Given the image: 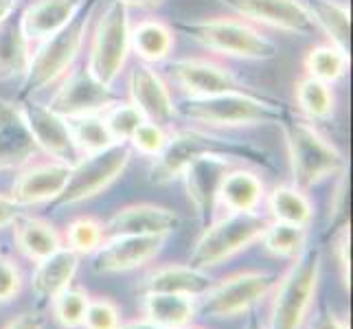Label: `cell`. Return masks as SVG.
Wrapping results in <instances>:
<instances>
[{
    "label": "cell",
    "instance_id": "6da1fadb",
    "mask_svg": "<svg viewBox=\"0 0 353 329\" xmlns=\"http://www.w3.org/2000/svg\"><path fill=\"white\" fill-rule=\"evenodd\" d=\"M176 114L202 128H254L281 126L290 117L285 103L257 97L248 90H233L211 97H187L176 106Z\"/></svg>",
    "mask_w": 353,
    "mask_h": 329
},
{
    "label": "cell",
    "instance_id": "7a4b0ae2",
    "mask_svg": "<svg viewBox=\"0 0 353 329\" xmlns=\"http://www.w3.org/2000/svg\"><path fill=\"white\" fill-rule=\"evenodd\" d=\"M176 29L185 33L191 42L204 51L217 55L268 62L276 57V44L241 18H206V20H180Z\"/></svg>",
    "mask_w": 353,
    "mask_h": 329
},
{
    "label": "cell",
    "instance_id": "3957f363",
    "mask_svg": "<svg viewBox=\"0 0 353 329\" xmlns=\"http://www.w3.org/2000/svg\"><path fill=\"white\" fill-rule=\"evenodd\" d=\"M288 158L294 185L307 191L323 180L347 172V161L332 141L312 126V121L288 117L283 123Z\"/></svg>",
    "mask_w": 353,
    "mask_h": 329
},
{
    "label": "cell",
    "instance_id": "277c9868",
    "mask_svg": "<svg viewBox=\"0 0 353 329\" xmlns=\"http://www.w3.org/2000/svg\"><path fill=\"white\" fill-rule=\"evenodd\" d=\"M204 154H228L237 161H250L254 165L270 167V158L265 152H259L237 141H228L217 137V134L204 132V130H178L169 134L165 150L154 158L152 167V182L165 185L182 176L185 167Z\"/></svg>",
    "mask_w": 353,
    "mask_h": 329
},
{
    "label": "cell",
    "instance_id": "5b68a950",
    "mask_svg": "<svg viewBox=\"0 0 353 329\" xmlns=\"http://www.w3.org/2000/svg\"><path fill=\"white\" fill-rule=\"evenodd\" d=\"M94 5H97V0H88L68 27L55 33L53 38L40 42V46L35 48V53H31L27 72L22 75L24 77L22 92H20L22 99H27V97L35 92H42L44 88L53 86L55 81L64 79V75H68V70L72 68L75 59L81 53Z\"/></svg>",
    "mask_w": 353,
    "mask_h": 329
},
{
    "label": "cell",
    "instance_id": "8992f818",
    "mask_svg": "<svg viewBox=\"0 0 353 329\" xmlns=\"http://www.w3.org/2000/svg\"><path fill=\"white\" fill-rule=\"evenodd\" d=\"M321 283V252L305 248L292 259L290 268L279 279L270 303L268 329H303L312 312Z\"/></svg>",
    "mask_w": 353,
    "mask_h": 329
},
{
    "label": "cell",
    "instance_id": "52a82bcc",
    "mask_svg": "<svg viewBox=\"0 0 353 329\" xmlns=\"http://www.w3.org/2000/svg\"><path fill=\"white\" fill-rule=\"evenodd\" d=\"M268 226L263 215L254 213H228L213 224H206L204 233L196 241L191 252L189 266L209 270L235 257L237 252L246 250L254 241H259L261 233Z\"/></svg>",
    "mask_w": 353,
    "mask_h": 329
},
{
    "label": "cell",
    "instance_id": "ba28073f",
    "mask_svg": "<svg viewBox=\"0 0 353 329\" xmlns=\"http://www.w3.org/2000/svg\"><path fill=\"white\" fill-rule=\"evenodd\" d=\"M130 16L128 7L108 0L97 18L88 48V72L105 86H112L130 55Z\"/></svg>",
    "mask_w": 353,
    "mask_h": 329
},
{
    "label": "cell",
    "instance_id": "9c48e42d",
    "mask_svg": "<svg viewBox=\"0 0 353 329\" xmlns=\"http://www.w3.org/2000/svg\"><path fill=\"white\" fill-rule=\"evenodd\" d=\"M130 161L132 150L128 143H112L101 152L81 156V161L70 165L68 182L55 204H79L97 198L123 176Z\"/></svg>",
    "mask_w": 353,
    "mask_h": 329
},
{
    "label": "cell",
    "instance_id": "30bf717a",
    "mask_svg": "<svg viewBox=\"0 0 353 329\" xmlns=\"http://www.w3.org/2000/svg\"><path fill=\"white\" fill-rule=\"evenodd\" d=\"M272 283V275L261 270L235 272L204 292L198 303V312L209 319H235L239 314L250 312L270 295Z\"/></svg>",
    "mask_w": 353,
    "mask_h": 329
},
{
    "label": "cell",
    "instance_id": "8fae6325",
    "mask_svg": "<svg viewBox=\"0 0 353 329\" xmlns=\"http://www.w3.org/2000/svg\"><path fill=\"white\" fill-rule=\"evenodd\" d=\"M217 3L235 11L246 22L263 24L301 38H310L319 29L307 5H303L301 0H217Z\"/></svg>",
    "mask_w": 353,
    "mask_h": 329
},
{
    "label": "cell",
    "instance_id": "7c38bea8",
    "mask_svg": "<svg viewBox=\"0 0 353 329\" xmlns=\"http://www.w3.org/2000/svg\"><path fill=\"white\" fill-rule=\"evenodd\" d=\"M117 101L119 97L112 86H105L92 77L88 68H79L72 70L70 75H64V81L59 83L48 108L66 119L79 114H101Z\"/></svg>",
    "mask_w": 353,
    "mask_h": 329
},
{
    "label": "cell",
    "instance_id": "4fadbf2b",
    "mask_svg": "<svg viewBox=\"0 0 353 329\" xmlns=\"http://www.w3.org/2000/svg\"><path fill=\"white\" fill-rule=\"evenodd\" d=\"M167 235H117L101 241L92 255V268L99 275L130 272L150 263L163 252Z\"/></svg>",
    "mask_w": 353,
    "mask_h": 329
},
{
    "label": "cell",
    "instance_id": "5bb4252c",
    "mask_svg": "<svg viewBox=\"0 0 353 329\" xmlns=\"http://www.w3.org/2000/svg\"><path fill=\"white\" fill-rule=\"evenodd\" d=\"M235 161L237 158L228 154H204L196 161H191L180 176L185 180L189 202L193 204L204 226L213 217L217 206V191H220L222 180L228 169L235 165Z\"/></svg>",
    "mask_w": 353,
    "mask_h": 329
},
{
    "label": "cell",
    "instance_id": "9a60e30c",
    "mask_svg": "<svg viewBox=\"0 0 353 329\" xmlns=\"http://www.w3.org/2000/svg\"><path fill=\"white\" fill-rule=\"evenodd\" d=\"M167 75L187 97H211L246 90L226 66L204 57L176 59L167 66Z\"/></svg>",
    "mask_w": 353,
    "mask_h": 329
},
{
    "label": "cell",
    "instance_id": "2e32d148",
    "mask_svg": "<svg viewBox=\"0 0 353 329\" xmlns=\"http://www.w3.org/2000/svg\"><path fill=\"white\" fill-rule=\"evenodd\" d=\"M20 112L24 117V123H27L35 148L42 150L46 156H51L53 161H62L70 163L72 158L77 156L75 145L70 141V132L66 126V119L62 114H57L55 110L48 106H42L33 99H22L20 103Z\"/></svg>",
    "mask_w": 353,
    "mask_h": 329
},
{
    "label": "cell",
    "instance_id": "e0dca14e",
    "mask_svg": "<svg viewBox=\"0 0 353 329\" xmlns=\"http://www.w3.org/2000/svg\"><path fill=\"white\" fill-rule=\"evenodd\" d=\"M130 97L134 108L143 114L145 121L156 126H169L176 117V103L172 99L167 81L161 77L152 64H137L130 72Z\"/></svg>",
    "mask_w": 353,
    "mask_h": 329
},
{
    "label": "cell",
    "instance_id": "ac0fdd59",
    "mask_svg": "<svg viewBox=\"0 0 353 329\" xmlns=\"http://www.w3.org/2000/svg\"><path fill=\"white\" fill-rule=\"evenodd\" d=\"M70 176V163L48 161V163H33L20 169L14 185H11V200L16 204L35 206L55 202L59 193L64 191Z\"/></svg>",
    "mask_w": 353,
    "mask_h": 329
},
{
    "label": "cell",
    "instance_id": "d6986e66",
    "mask_svg": "<svg viewBox=\"0 0 353 329\" xmlns=\"http://www.w3.org/2000/svg\"><path fill=\"white\" fill-rule=\"evenodd\" d=\"M180 226V215L161 204L139 202L119 209L103 224V239L117 235H172Z\"/></svg>",
    "mask_w": 353,
    "mask_h": 329
},
{
    "label": "cell",
    "instance_id": "ffe728a7",
    "mask_svg": "<svg viewBox=\"0 0 353 329\" xmlns=\"http://www.w3.org/2000/svg\"><path fill=\"white\" fill-rule=\"evenodd\" d=\"M86 3L88 0H33L22 11L20 27L31 44H40L68 27Z\"/></svg>",
    "mask_w": 353,
    "mask_h": 329
},
{
    "label": "cell",
    "instance_id": "44dd1931",
    "mask_svg": "<svg viewBox=\"0 0 353 329\" xmlns=\"http://www.w3.org/2000/svg\"><path fill=\"white\" fill-rule=\"evenodd\" d=\"M35 152L38 148H35L31 132L24 123L20 106L0 99V165L3 169L29 165Z\"/></svg>",
    "mask_w": 353,
    "mask_h": 329
},
{
    "label": "cell",
    "instance_id": "7402d4cb",
    "mask_svg": "<svg viewBox=\"0 0 353 329\" xmlns=\"http://www.w3.org/2000/svg\"><path fill=\"white\" fill-rule=\"evenodd\" d=\"M213 286L211 277L206 270L193 266H180L169 263L152 270L143 279L141 290L143 295H152V292H165V295H187V297H202L206 290Z\"/></svg>",
    "mask_w": 353,
    "mask_h": 329
},
{
    "label": "cell",
    "instance_id": "603a6c76",
    "mask_svg": "<svg viewBox=\"0 0 353 329\" xmlns=\"http://www.w3.org/2000/svg\"><path fill=\"white\" fill-rule=\"evenodd\" d=\"M79 255L70 250L68 246H62L46 259L38 261V268L31 277L33 295L40 301H53L59 292H64L68 286H72L79 270Z\"/></svg>",
    "mask_w": 353,
    "mask_h": 329
},
{
    "label": "cell",
    "instance_id": "cb8c5ba5",
    "mask_svg": "<svg viewBox=\"0 0 353 329\" xmlns=\"http://www.w3.org/2000/svg\"><path fill=\"white\" fill-rule=\"evenodd\" d=\"M265 198V185L257 172L243 167H230L220 191H217V204L224 206L228 213H254Z\"/></svg>",
    "mask_w": 353,
    "mask_h": 329
},
{
    "label": "cell",
    "instance_id": "d4e9b609",
    "mask_svg": "<svg viewBox=\"0 0 353 329\" xmlns=\"http://www.w3.org/2000/svg\"><path fill=\"white\" fill-rule=\"evenodd\" d=\"M11 226H14V239L18 250L33 263L46 259L48 255H53L64 246V239L57 233V228L42 217H31L22 213Z\"/></svg>",
    "mask_w": 353,
    "mask_h": 329
},
{
    "label": "cell",
    "instance_id": "484cf974",
    "mask_svg": "<svg viewBox=\"0 0 353 329\" xmlns=\"http://www.w3.org/2000/svg\"><path fill=\"white\" fill-rule=\"evenodd\" d=\"M145 319L163 329H180L191 325L198 314V299L187 295H165L152 292L143 299Z\"/></svg>",
    "mask_w": 353,
    "mask_h": 329
},
{
    "label": "cell",
    "instance_id": "4316f807",
    "mask_svg": "<svg viewBox=\"0 0 353 329\" xmlns=\"http://www.w3.org/2000/svg\"><path fill=\"white\" fill-rule=\"evenodd\" d=\"M130 48L143 64H161L174 48V29L163 20H143L130 29Z\"/></svg>",
    "mask_w": 353,
    "mask_h": 329
},
{
    "label": "cell",
    "instance_id": "83f0119b",
    "mask_svg": "<svg viewBox=\"0 0 353 329\" xmlns=\"http://www.w3.org/2000/svg\"><path fill=\"white\" fill-rule=\"evenodd\" d=\"M31 59V42L27 40L20 18L0 22V81L22 77Z\"/></svg>",
    "mask_w": 353,
    "mask_h": 329
},
{
    "label": "cell",
    "instance_id": "f1b7e54d",
    "mask_svg": "<svg viewBox=\"0 0 353 329\" xmlns=\"http://www.w3.org/2000/svg\"><path fill=\"white\" fill-rule=\"evenodd\" d=\"M268 209L274 222H288L307 228L314 219V204L296 185H279L268 196Z\"/></svg>",
    "mask_w": 353,
    "mask_h": 329
},
{
    "label": "cell",
    "instance_id": "f546056e",
    "mask_svg": "<svg viewBox=\"0 0 353 329\" xmlns=\"http://www.w3.org/2000/svg\"><path fill=\"white\" fill-rule=\"evenodd\" d=\"M66 126L70 132V141L75 145V152L81 156L101 152L114 143L112 134L103 121V112L101 114L66 117Z\"/></svg>",
    "mask_w": 353,
    "mask_h": 329
},
{
    "label": "cell",
    "instance_id": "4dcf8cb0",
    "mask_svg": "<svg viewBox=\"0 0 353 329\" xmlns=\"http://www.w3.org/2000/svg\"><path fill=\"white\" fill-rule=\"evenodd\" d=\"M294 97L301 114L310 121H325L336 110V92L332 83H325L314 77H301L294 86Z\"/></svg>",
    "mask_w": 353,
    "mask_h": 329
},
{
    "label": "cell",
    "instance_id": "1f68e13d",
    "mask_svg": "<svg viewBox=\"0 0 353 329\" xmlns=\"http://www.w3.org/2000/svg\"><path fill=\"white\" fill-rule=\"evenodd\" d=\"M307 9L316 27H321L327 38H330V44L349 53V7L343 3H336V0H310Z\"/></svg>",
    "mask_w": 353,
    "mask_h": 329
},
{
    "label": "cell",
    "instance_id": "d6a6232c",
    "mask_svg": "<svg viewBox=\"0 0 353 329\" xmlns=\"http://www.w3.org/2000/svg\"><path fill=\"white\" fill-rule=\"evenodd\" d=\"M259 241L276 259H294L307 248V228L288 222H268Z\"/></svg>",
    "mask_w": 353,
    "mask_h": 329
},
{
    "label": "cell",
    "instance_id": "836d02e7",
    "mask_svg": "<svg viewBox=\"0 0 353 329\" xmlns=\"http://www.w3.org/2000/svg\"><path fill=\"white\" fill-rule=\"evenodd\" d=\"M305 75L321 79L325 83H336L338 79H343L349 70V53L338 48L334 44H319L312 46L305 59Z\"/></svg>",
    "mask_w": 353,
    "mask_h": 329
},
{
    "label": "cell",
    "instance_id": "e575fe53",
    "mask_svg": "<svg viewBox=\"0 0 353 329\" xmlns=\"http://www.w3.org/2000/svg\"><path fill=\"white\" fill-rule=\"evenodd\" d=\"M90 295L83 288L68 286L64 292L51 301L53 303V319L62 329H79L83 323V314H86Z\"/></svg>",
    "mask_w": 353,
    "mask_h": 329
},
{
    "label": "cell",
    "instance_id": "d590c367",
    "mask_svg": "<svg viewBox=\"0 0 353 329\" xmlns=\"http://www.w3.org/2000/svg\"><path fill=\"white\" fill-rule=\"evenodd\" d=\"M64 246L75 250L79 257L81 255H92L103 241V224L94 217H77L66 226L64 233Z\"/></svg>",
    "mask_w": 353,
    "mask_h": 329
},
{
    "label": "cell",
    "instance_id": "8d00e7d4",
    "mask_svg": "<svg viewBox=\"0 0 353 329\" xmlns=\"http://www.w3.org/2000/svg\"><path fill=\"white\" fill-rule=\"evenodd\" d=\"M103 121H105L108 130H110L114 143H128L134 130H137L145 119L139 110L134 108V103L117 101L114 106H110L103 112Z\"/></svg>",
    "mask_w": 353,
    "mask_h": 329
},
{
    "label": "cell",
    "instance_id": "74e56055",
    "mask_svg": "<svg viewBox=\"0 0 353 329\" xmlns=\"http://www.w3.org/2000/svg\"><path fill=\"white\" fill-rule=\"evenodd\" d=\"M167 139L169 134L165 132L163 126H156V123H150V121H143V123L134 130V134L130 137L128 145L132 150H137L139 154L143 156H150V158H156L165 150L167 145Z\"/></svg>",
    "mask_w": 353,
    "mask_h": 329
},
{
    "label": "cell",
    "instance_id": "f35d334b",
    "mask_svg": "<svg viewBox=\"0 0 353 329\" xmlns=\"http://www.w3.org/2000/svg\"><path fill=\"white\" fill-rule=\"evenodd\" d=\"M121 325V310L114 301L99 297L90 299L86 314H83V329H119Z\"/></svg>",
    "mask_w": 353,
    "mask_h": 329
},
{
    "label": "cell",
    "instance_id": "ab89813d",
    "mask_svg": "<svg viewBox=\"0 0 353 329\" xmlns=\"http://www.w3.org/2000/svg\"><path fill=\"white\" fill-rule=\"evenodd\" d=\"M22 290V272L20 268L9 259L7 255H0V303H9L16 299Z\"/></svg>",
    "mask_w": 353,
    "mask_h": 329
},
{
    "label": "cell",
    "instance_id": "60d3db41",
    "mask_svg": "<svg viewBox=\"0 0 353 329\" xmlns=\"http://www.w3.org/2000/svg\"><path fill=\"white\" fill-rule=\"evenodd\" d=\"M336 259L340 268V277H343V283L349 288V222H343V228L336 237Z\"/></svg>",
    "mask_w": 353,
    "mask_h": 329
},
{
    "label": "cell",
    "instance_id": "b9f144b4",
    "mask_svg": "<svg viewBox=\"0 0 353 329\" xmlns=\"http://www.w3.org/2000/svg\"><path fill=\"white\" fill-rule=\"evenodd\" d=\"M347 209V178L345 174L338 176V185L332 193V200H330V222L336 224L338 217L345 215Z\"/></svg>",
    "mask_w": 353,
    "mask_h": 329
},
{
    "label": "cell",
    "instance_id": "7bdbcfd3",
    "mask_svg": "<svg viewBox=\"0 0 353 329\" xmlns=\"http://www.w3.org/2000/svg\"><path fill=\"white\" fill-rule=\"evenodd\" d=\"M20 215H22V206L11 200V196H3L0 193V230L14 224Z\"/></svg>",
    "mask_w": 353,
    "mask_h": 329
},
{
    "label": "cell",
    "instance_id": "ee69618b",
    "mask_svg": "<svg viewBox=\"0 0 353 329\" xmlns=\"http://www.w3.org/2000/svg\"><path fill=\"white\" fill-rule=\"evenodd\" d=\"M310 329H349V323L343 316L334 314L332 310H323L316 314V319L312 321Z\"/></svg>",
    "mask_w": 353,
    "mask_h": 329
},
{
    "label": "cell",
    "instance_id": "f6af8a7d",
    "mask_svg": "<svg viewBox=\"0 0 353 329\" xmlns=\"http://www.w3.org/2000/svg\"><path fill=\"white\" fill-rule=\"evenodd\" d=\"M3 329H42V323L33 314H20L16 319H11Z\"/></svg>",
    "mask_w": 353,
    "mask_h": 329
},
{
    "label": "cell",
    "instance_id": "bcb514c9",
    "mask_svg": "<svg viewBox=\"0 0 353 329\" xmlns=\"http://www.w3.org/2000/svg\"><path fill=\"white\" fill-rule=\"evenodd\" d=\"M117 3L125 5L128 9L130 7H141V9H152V7H158L163 3V0H117Z\"/></svg>",
    "mask_w": 353,
    "mask_h": 329
},
{
    "label": "cell",
    "instance_id": "7dc6e473",
    "mask_svg": "<svg viewBox=\"0 0 353 329\" xmlns=\"http://www.w3.org/2000/svg\"><path fill=\"white\" fill-rule=\"evenodd\" d=\"M119 329H163V327L154 325V323L148 321V319H139V321H130V323L119 325Z\"/></svg>",
    "mask_w": 353,
    "mask_h": 329
},
{
    "label": "cell",
    "instance_id": "c3c4849f",
    "mask_svg": "<svg viewBox=\"0 0 353 329\" xmlns=\"http://www.w3.org/2000/svg\"><path fill=\"white\" fill-rule=\"evenodd\" d=\"M20 0H0V22H5L7 18H11L14 9L18 7Z\"/></svg>",
    "mask_w": 353,
    "mask_h": 329
},
{
    "label": "cell",
    "instance_id": "681fc988",
    "mask_svg": "<svg viewBox=\"0 0 353 329\" xmlns=\"http://www.w3.org/2000/svg\"><path fill=\"white\" fill-rule=\"evenodd\" d=\"M243 329H268V327H265L259 319H254V316H252V319L246 323V327H243Z\"/></svg>",
    "mask_w": 353,
    "mask_h": 329
},
{
    "label": "cell",
    "instance_id": "f907efd6",
    "mask_svg": "<svg viewBox=\"0 0 353 329\" xmlns=\"http://www.w3.org/2000/svg\"><path fill=\"white\" fill-rule=\"evenodd\" d=\"M180 329H202V327H193V325H185V327H180Z\"/></svg>",
    "mask_w": 353,
    "mask_h": 329
},
{
    "label": "cell",
    "instance_id": "816d5d0a",
    "mask_svg": "<svg viewBox=\"0 0 353 329\" xmlns=\"http://www.w3.org/2000/svg\"><path fill=\"white\" fill-rule=\"evenodd\" d=\"M0 169H3V165H0Z\"/></svg>",
    "mask_w": 353,
    "mask_h": 329
}]
</instances>
